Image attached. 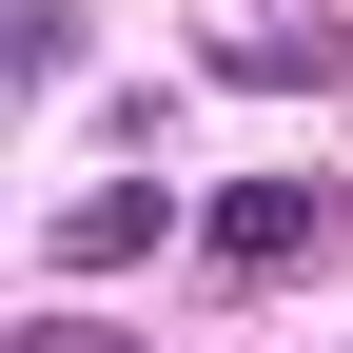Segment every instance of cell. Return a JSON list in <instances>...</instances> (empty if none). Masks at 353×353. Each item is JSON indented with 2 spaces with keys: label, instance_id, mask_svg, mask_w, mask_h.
<instances>
[{
  "label": "cell",
  "instance_id": "cell-1",
  "mask_svg": "<svg viewBox=\"0 0 353 353\" xmlns=\"http://www.w3.org/2000/svg\"><path fill=\"white\" fill-rule=\"evenodd\" d=\"M196 255H216V275H294V255H334V196H314V176H236V196L196 216Z\"/></svg>",
  "mask_w": 353,
  "mask_h": 353
},
{
  "label": "cell",
  "instance_id": "cell-2",
  "mask_svg": "<svg viewBox=\"0 0 353 353\" xmlns=\"http://www.w3.org/2000/svg\"><path fill=\"white\" fill-rule=\"evenodd\" d=\"M176 236V176H99V196H59V275H138Z\"/></svg>",
  "mask_w": 353,
  "mask_h": 353
},
{
  "label": "cell",
  "instance_id": "cell-3",
  "mask_svg": "<svg viewBox=\"0 0 353 353\" xmlns=\"http://www.w3.org/2000/svg\"><path fill=\"white\" fill-rule=\"evenodd\" d=\"M20 353H118V334H99V314H39V334H20Z\"/></svg>",
  "mask_w": 353,
  "mask_h": 353
}]
</instances>
